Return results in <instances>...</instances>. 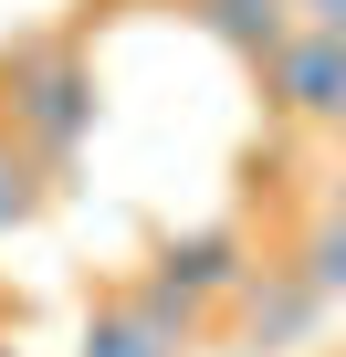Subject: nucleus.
Returning a JSON list of instances; mask_svg holds the SVG:
<instances>
[{
    "label": "nucleus",
    "instance_id": "39448f33",
    "mask_svg": "<svg viewBox=\"0 0 346 357\" xmlns=\"http://www.w3.org/2000/svg\"><path fill=\"white\" fill-rule=\"evenodd\" d=\"M179 11H189V22L210 32V43H231V53H242L252 74H262V63H273V53L294 43V32H304V22H294V0H179Z\"/></svg>",
    "mask_w": 346,
    "mask_h": 357
},
{
    "label": "nucleus",
    "instance_id": "7ed1b4c3",
    "mask_svg": "<svg viewBox=\"0 0 346 357\" xmlns=\"http://www.w3.org/2000/svg\"><path fill=\"white\" fill-rule=\"evenodd\" d=\"M325 326V294L294 273V263H252V284L231 294V347L242 357H273V347H304Z\"/></svg>",
    "mask_w": 346,
    "mask_h": 357
},
{
    "label": "nucleus",
    "instance_id": "9b49d317",
    "mask_svg": "<svg viewBox=\"0 0 346 357\" xmlns=\"http://www.w3.org/2000/svg\"><path fill=\"white\" fill-rule=\"evenodd\" d=\"M325 211H336V221H346V178H336V200H325Z\"/></svg>",
    "mask_w": 346,
    "mask_h": 357
},
{
    "label": "nucleus",
    "instance_id": "f8f14e48",
    "mask_svg": "<svg viewBox=\"0 0 346 357\" xmlns=\"http://www.w3.org/2000/svg\"><path fill=\"white\" fill-rule=\"evenodd\" d=\"M0 357H22V347H0Z\"/></svg>",
    "mask_w": 346,
    "mask_h": 357
},
{
    "label": "nucleus",
    "instance_id": "1a4fd4ad",
    "mask_svg": "<svg viewBox=\"0 0 346 357\" xmlns=\"http://www.w3.org/2000/svg\"><path fill=\"white\" fill-rule=\"evenodd\" d=\"M283 263H294V273H304V284H315V294L336 305V294H346V221L325 211V221H315V231H304V242H294Z\"/></svg>",
    "mask_w": 346,
    "mask_h": 357
},
{
    "label": "nucleus",
    "instance_id": "20e7f679",
    "mask_svg": "<svg viewBox=\"0 0 346 357\" xmlns=\"http://www.w3.org/2000/svg\"><path fill=\"white\" fill-rule=\"evenodd\" d=\"M157 284H179L189 305H231L242 284H252V242L231 231V221H210V231H179V242H157V263H147Z\"/></svg>",
    "mask_w": 346,
    "mask_h": 357
},
{
    "label": "nucleus",
    "instance_id": "423d86ee",
    "mask_svg": "<svg viewBox=\"0 0 346 357\" xmlns=\"http://www.w3.org/2000/svg\"><path fill=\"white\" fill-rule=\"evenodd\" d=\"M74 357H189V347H168V336H157L126 294H105V305L84 315V347H74Z\"/></svg>",
    "mask_w": 346,
    "mask_h": 357
},
{
    "label": "nucleus",
    "instance_id": "f03ea898",
    "mask_svg": "<svg viewBox=\"0 0 346 357\" xmlns=\"http://www.w3.org/2000/svg\"><path fill=\"white\" fill-rule=\"evenodd\" d=\"M262 105H273L283 126L346 137V43H336V32H294V43L262 63Z\"/></svg>",
    "mask_w": 346,
    "mask_h": 357
},
{
    "label": "nucleus",
    "instance_id": "9d476101",
    "mask_svg": "<svg viewBox=\"0 0 346 357\" xmlns=\"http://www.w3.org/2000/svg\"><path fill=\"white\" fill-rule=\"evenodd\" d=\"M294 22H304V32H336V43H346V0H294Z\"/></svg>",
    "mask_w": 346,
    "mask_h": 357
},
{
    "label": "nucleus",
    "instance_id": "f257e3e1",
    "mask_svg": "<svg viewBox=\"0 0 346 357\" xmlns=\"http://www.w3.org/2000/svg\"><path fill=\"white\" fill-rule=\"evenodd\" d=\"M0 126H11L42 168H74V147L95 137V63L74 43H22L0 63Z\"/></svg>",
    "mask_w": 346,
    "mask_h": 357
},
{
    "label": "nucleus",
    "instance_id": "6e6552de",
    "mask_svg": "<svg viewBox=\"0 0 346 357\" xmlns=\"http://www.w3.org/2000/svg\"><path fill=\"white\" fill-rule=\"evenodd\" d=\"M126 305H136L168 347H200V326H210V305H189L179 284H157V273H136V284H126Z\"/></svg>",
    "mask_w": 346,
    "mask_h": 357
},
{
    "label": "nucleus",
    "instance_id": "0eeeda50",
    "mask_svg": "<svg viewBox=\"0 0 346 357\" xmlns=\"http://www.w3.org/2000/svg\"><path fill=\"white\" fill-rule=\"evenodd\" d=\"M42 200H53V168L0 126V231H22V221H42Z\"/></svg>",
    "mask_w": 346,
    "mask_h": 357
}]
</instances>
